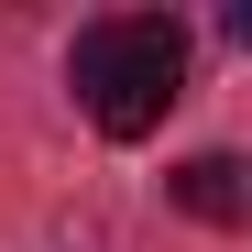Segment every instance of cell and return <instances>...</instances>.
I'll return each mask as SVG.
<instances>
[{
  "label": "cell",
  "mask_w": 252,
  "mask_h": 252,
  "mask_svg": "<svg viewBox=\"0 0 252 252\" xmlns=\"http://www.w3.org/2000/svg\"><path fill=\"white\" fill-rule=\"evenodd\" d=\"M187 88V33L164 11H121V22H88L77 33V99L110 143H143Z\"/></svg>",
  "instance_id": "1"
},
{
  "label": "cell",
  "mask_w": 252,
  "mask_h": 252,
  "mask_svg": "<svg viewBox=\"0 0 252 252\" xmlns=\"http://www.w3.org/2000/svg\"><path fill=\"white\" fill-rule=\"evenodd\" d=\"M176 197L197 208V220H241V208H252V187H241V154H197V164H176Z\"/></svg>",
  "instance_id": "2"
}]
</instances>
